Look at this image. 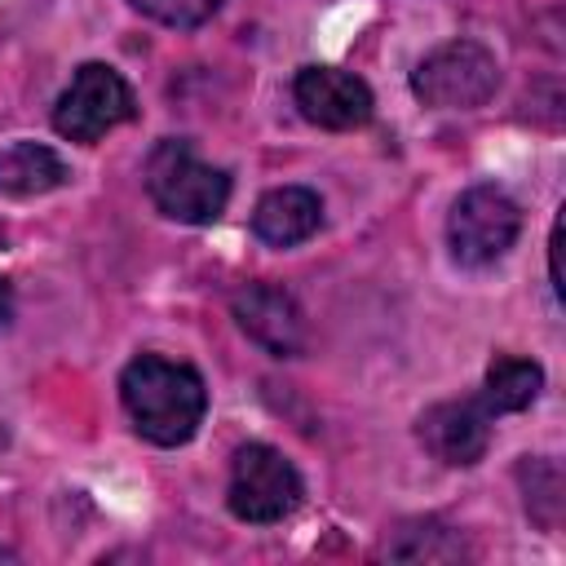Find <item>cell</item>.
<instances>
[{"label": "cell", "instance_id": "2", "mask_svg": "<svg viewBox=\"0 0 566 566\" xmlns=\"http://www.w3.org/2000/svg\"><path fill=\"white\" fill-rule=\"evenodd\" d=\"M146 195L150 203L186 226H212L230 203V177L199 159V150L181 137H164L146 155Z\"/></svg>", "mask_w": 566, "mask_h": 566}, {"label": "cell", "instance_id": "12", "mask_svg": "<svg viewBox=\"0 0 566 566\" xmlns=\"http://www.w3.org/2000/svg\"><path fill=\"white\" fill-rule=\"evenodd\" d=\"M544 389V367L535 358H517V354H500L486 367L482 380V407L491 416H509V411H526Z\"/></svg>", "mask_w": 566, "mask_h": 566}, {"label": "cell", "instance_id": "6", "mask_svg": "<svg viewBox=\"0 0 566 566\" xmlns=\"http://www.w3.org/2000/svg\"><path fill=\"white\" fill-rule=\"evenodd\" d=\"M517 230H522V208L500 186H469L451 208L447 243L460 265L482 270L513 248Z\"/></svg>", "mask_w": 566, "mask_h": 566}, {"label": "cell", "instance_id": "16", "mask_svg": "<svg viewBox=\"0 0 566 566\" xmlns=\"http://www.w3.org/2000/svg\"><path fill=\"white\" fill-rule=\"evenodd\" d=\"M548 274H553V292L562 296V217L553 221V239H548Z\"/></svg>", "mask_w": 566, "mask_h": 566}, {"label": "cell", "instance_id": "11", "mask_svg": "<svg viewBox=\"0 0 566 566\" xmlns=\"http://www.w3.org/2000/svg\"><path fill=\"white\" fill-rule=\"evenodd\" d=\"M66 164L57 159V150L40 146V142H13L0 150V195L9 199H31V195H49L57 186H66Z\"/></svg>", "mask_w": 566, "mask_h": 566}, {"label": "cell", "instance_id": "5", "mask_svg": "<svg viewBox=\"0 0 566 566\" xmlns=\"http://www.w3.org/2000/svg\"><path fill=\"white\" fill-rule=\"evenodd\" d=\"M137 115L128 80L106 62H84L53 106V128L71 142H97Z\"/></svg>", "mask_w": 566, "mask_h": 566}, {"label": "cell", "instance_id": "1", "mask_svg": "<svg viewBox=\"0 0 566 566\" xmlns=\"http://www.w3.org/2000/svg\"><path fill=\"white\" fill-rule=\"evenodd\" d=\"M119 398L133 429L155 447L190 442L208 407V389L199 371L164 354H137L119 376Z\"/></svg>", "mask_w": 566, "mask_h": 566}, {"label": "cell", "instance_id": "18", "mask_svg": "<svg viewBox=\"0 0 566 566\" xmlns=\"http://www.w3.org/2000/svg\"><path fill=\"white\" fill-rule=\"evenodd\" d=\"M0 562H13V553H9V548H0Z\"/></svg>", "mask_w": 566, "mask_h": 566}, {"label": "cell", "instance_id": "14", "mask_svg": "<svg viewBox=\"0 0 566 566\" xmlns=\"http://www.w3.org/2000/svg\"><path fill=\"white\" fill-rule=\"evenodd\" d=\"M517 478L526 486V513L544 526H557V517H562V473H557V464L544 460V455H535V460L526 455Z\"/></svg>", "mask_w": 566, "mask_h": 566}, {"label": "cell", "instance_id": "15", "mask_svg": "<svg viewBox=\"0 0 566 566\" xmlns=\"http://www.w3.org/2000/svg\"><path fill=\"white\" fill-rule=\"evenodd\" d=\"M226 0H133V9H142L146 18L164 22V27H199L208 22Z\"/></svg>", "mask_w": 566, "mask_h": 566}, {"label": "cell", "instance_id": "17", "mask_svg": "<svg viewBox=\"0 0 566 566\" xmlns=\"http://www.w3.org/2000/svg\"><path fill=\"white\" fill-rule=\"evenodd\" d=\"M9 318H13V283L0 279V332L9 327Z\"/></svg>", "mask_w": 566, "mask_h": 566}, {"label": "cell", "instance_id": "13", "mask_svg": "<svg viewBox=\"0 0 566 566\" xmlns=\"http://www.w3.org/2000/svg\"><path fill=\"white\" fill-rule=\"evenodd\" d=\"M380 557H389V562H460V557H469V548H464L460 531L424 517V522H402L398 531H389L380 544Z\"/></svg>", "mask_w": 566, "mask_h": 566}, {"label": "cell", "instance_id": "4", "mask_svg": "<svg viewBox=\"0 0 566 566\" xmlns=\"http://www.w3.org/2000/svg\"><path fill=\"white\" fill-rule=\"evenodd\" d=\"M301 491H305L301 473L283 451H274L265 442H248L234 451L226 500L239 522H256V526L283 522L301 504Z\"/></svg>", "mask_w": 566, "mask_h": 566}, {"label": "cell", "instance_id": "8", "mask_svg": "<svg viewBox=\"0 0 566 566\" xmlns=\"http://www.w3.org/2000/svg\"><path fill=\"white\" fill-rule=\"evenodd\" d=\"M292 97L310 124L332 128V133L363 128L371 119V106H376L371 88L340 66H301L292 80Z\"/></svg>", "mask_w": 566, "mask_h": 566}, {"label": "cell", "instance_id": "9", "mask_svg": "<svg viewBox=\"0 0 566 566\" xmlns=\"http://www.w3.org/2000/svg\"><path fill=\"white\" fill-rule=\"evenodd\" d=\"M424 451L451 469H469L486 455L491 447V411L482 407V398H451V402H433L420 424H416Z\"/></svg>", "mask_w": 566, "mask_h": 566}, {"label": "cell", "instance_id": "10", "mask_svg": "<svg viewBox=\"0 0 566 566\" xmlns=\"http://www.w3.org/2000/svg\"><path fill=\"white\" fill-rule=\"evenodd\" d=\"M323 226V199L305 186H279L256 199L252 208V234L270 248H292L305 243Z\"/></svg>", "mask_w": 566, "mask_h": 566}, {"label": "cell", "instance_id": "3", "mask_svg": "<svg viewBox=\"0 0 566 566\" xmlns=\"http://www.w3.org/2000/svg\"><path fill=\"white\" fill-rule=\"evenodd\" d=\"M500 84V62L478 40H447L424 53L411 71V93L433 111H473L491 102Z\"/></svg>", "mask_w": 566, "mask_h": 566}, {"label": "cell", "instance_id": "7", "mask_svg": "<svg viewBox=\"0 0 566 566\" xmlns=\"http://www.w3.org/2000/svg\"><path fill=\"white\" fill-rule=\"evenodd\" d=\"M234 323L274 358H296L305 349V314L296 296L279 283H243L230 296Z\"/></svg>", "mask_w": 566, "mask_h": 566}]
</instances>
